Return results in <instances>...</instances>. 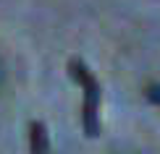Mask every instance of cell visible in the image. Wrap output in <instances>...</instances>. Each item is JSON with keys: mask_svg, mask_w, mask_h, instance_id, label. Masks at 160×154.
I'll list each match as a JSON object with an SVG mask.
<instances>
[{"mask_svg": "<svg viewBox=\"0 0 160 154\" xmlns=\"http://www.w3.org/2000/svg\"><path fill=\"white\" fill-rule=\"evenodd\" d=\"M68 76L84 89V102H82V128L84 136L97 138L100 136V97H102V89H100L97 76L84 65V60L71 58L68 60Z\"/></svg>", "mask_w": 160, "mask_h": 154, "instance_id": "1", "label": "cell"}, {"mask_svg": "<svg viewBox=\"0 0 160 154\" xmlns=\"http://www.w3.org/2000/svg\"><path fill=\"white\" fill-rule=\"evenodd\" d=\"M29 149L34 154H45L50 149V138H48V128H45L39 120L29 123Z\"/></svg>", "mask_w": 160, "mask_h": 154, "instance_id": "2", "label": "cell"}, {"mask_svg": "<svg viewBox=\"0 0 160 154\" xmlns=\"http://www.w3.org/2000/svg\"><path fill=\"white\" fill-rule=\"evenodd\" d=\"M144 97H147V102L160 105V84H150L147 89H144Z\"/></svg>", "mask_w": 160, "mask_h": 154, "instance_id": "3", "label": "cell"}]
</instances>
